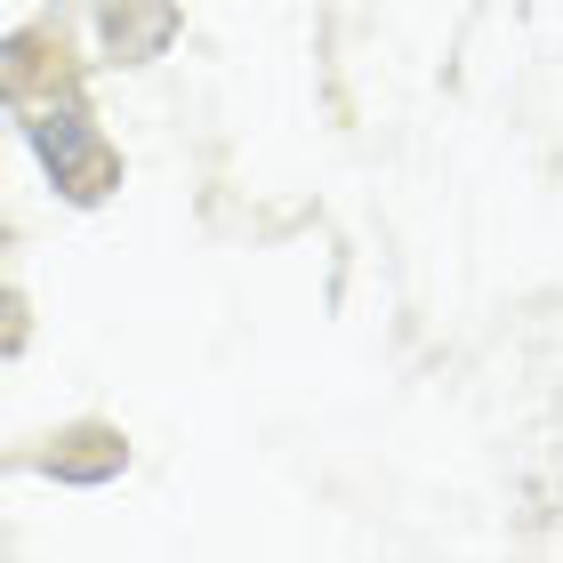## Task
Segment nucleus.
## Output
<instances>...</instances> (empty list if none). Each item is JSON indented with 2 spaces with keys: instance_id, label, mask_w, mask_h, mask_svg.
<instances>
[{
  "instance_id": "20e7f679",
  "label": "nucleus",
  "mask_w": 563,
  "mask_h": 563,
  "mask_svg": "<svg viewBox=\"0 0 563 563\" xmlns=\"http://www.w3.org/2000/svg\"><path fill=\"white\" fill-rule=\"evenodd\" d=\"M16 346V298H9V282H0V354Z\"/></svg>"
},
{
  "instance_id": "f03ea898",
  "label": "nucleus",
  "mask_w": 563,
  "mask_h": 563,
  "mask_svg": "<svg viewBox=\"0 0 563 563\" xmlns=\"http://www.w3.org/2000/svg\"><path fill=\"white\" fill-rule=\"evenodd\" d=\"M169 0H113L106 9V41L121 48V57H153V48L169 41Z\"/></svg>"
},
{
  "instance_id": "f257e3e1",
  "label": "nucleus",
  "mask_w": 563,
  "mask_h": 563,
  "mask_svg": "<svg viewBox=\"0 0 563 563\" xmlns=\"http://www.w3.org/2000/svg\"><path fill=\"white\" fill-rule=\"evenodd\" d=\"M33 153H41V169L57 177L73 201H97V194L113 186V145L97 137V121L81 106H48L33 121Z\"/></svg>"
},
{
  "instance_id": "7ed1b4c3",
  "label": "nucleus",
  "mask_w": 563,
  "mask_h": 563,
  "mask_svg": "<svg viewBox=\"0 0 563 563\" xmlns=\"http://www.w3.org/2000/svg\"><path fill=\"white\" fill-rule=\"evenodd\" d=\"M73 443H81V451H48V475H65V483H106V475L121 467V443H113V434L81 427Z\"/></svg>"
}]
</instances>
